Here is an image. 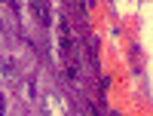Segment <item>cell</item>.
<instances>
[{"instance_id":"6da1fadb","label":"cell","mask_w":153,"mask_h":116,"mask_svg":"<svg viewBox=\"0 0 153 116\" xmlns=\"http://www.w3.org/2000/svg\"><path fill=\"white\" fill-rule=\"evenodd\" d=\"M34 12H37V16H40V18H43V21H46V18H49V9H46V6H34Z\"/></svg>"},{"instance_id":"7a4b0ae2","label":"cell","mask_w":153,"mask_h":116,"mask_svg":"<svg viewBox=\"0 0 153 116\" xmlns=\"http://www.w3.org/2000/svg\"><path fill=\"white\" fill-rule=\"evenodd\" d=\"M0 113H3V95H0Z\"/></svg>"}]
</instances>
